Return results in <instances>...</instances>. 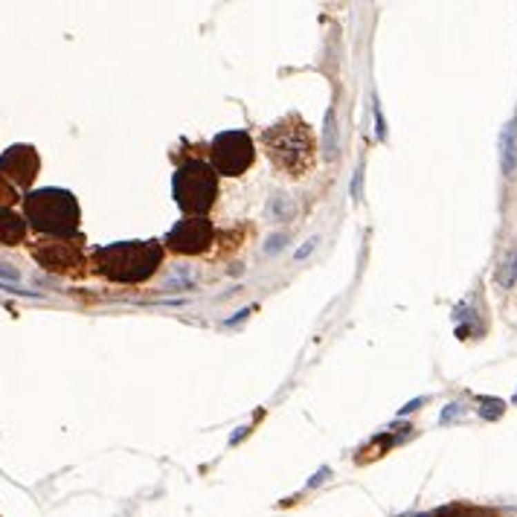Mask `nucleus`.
Instances as JSON below:
<instances>
[{
    "label": "nucleus",
    "instance_id": "nucleus-21",
    "mask_svg": "<svg viewBox=\"0 0 517 517\" xmlns=\"http://www.w3.org/2000/svg\"><path fill=\"white\" fill-rule=\"evenodd\" d=\"M360 177H363V175H360V169H358V172H355V186H352V195H355V198H360Z\"/></svg>",
    "mask_w": 517,
    "mask_h": 517
},
{
    "label": "nucleus",
    "instance_id": "nucleus-23",
    "mask_svg": "<svg viewBox=\"0 0 517 517\" xmlns=\"http://www.w3.org/2000/svg\"><path fill=\"white\" fill-rule=\"evenodd\" d=\"M407 517H430V514H407Z\"/></svg>",
    "mask_w": 517,
    "mask_h": 517
},
{
    "label": "nucleus",
    "instance_id": "nucleus-3",
    "mask_svg": "<svg viewBox=\"0 0 517 517\" xmlns=\"http://www.w3.org/2000/svg\"><path fill=\"white\" fill-rule=\"evenodd\" d=\"M172 195L186 215H206L218 198V175L213 163L186 160L172 177Z\"/></svg>",
    "mask_w": 517,
    "mask_h": 517
},
{
    "label": "nucleus",
    "instance_id": "nucleus-6",
    "mask_svg": "<svg viewBox=\"0 0 517 517\" xmlns=\"http://www.w3.org/2000/svg\"><path fill=\"white\" fill-rule=\"evenodd\" d=\"M213 221L204 218V215H192V218H184L177 221V224L169 230L166 235V247L175 250L180 256H195V253H204L213 242Z\"/></svg>",
    "mask_w": 517,
    "mask_h": 517
},
{
    "label": "nucleus",
    "instance_id": "nucleus-19",
    "mask_svg": "<svg viewBox=\"0 0 517 517\" xmlns=\"http://www.w3.org/2000/svg\"><path fill=\"white\" fill-rule=\"evenodd\" d=\"M279 244H285V235H271V242H268V247H264V250H276Z\"/></svg>",
    "mask_w": 517,
    "mask_h": 517
},
{
    "label": "nucleus",
    "instance_id": "nucleus-13",
    "mask_svg": "<svg viewBox=\"0 0 517 517\" xmlns=\"http://www.w3.org/2000/svg\"><path fill=\"white\" fill-rule=\"evenodd\" d=\"M497 279H500L503 288H511V285L517 282V253H509V256H506V262L500 264Z\"/></svg>",
    "mask_w": 517,
    "mask_h": 517
},
{
    "label": "nucleus",
    "instance_id": "nucleus-9",
    "mask_svg": "<svg viewBox=\"0 0 517 517\" xmlns=\"http://www.w3.org/2000/svg\"><path fill=\"white\" fill-rule=\"evenodd\" d=\"M500 166L506 177H511L517 169V119L506 122V128L500 134Z\"/></svg>",
    "mask_w": 517,
    "mask_h": 517
},
{
    "label": "nucleus",
    "instance_id": "nucleus-4",
    "mask_svg": "<svg viewBox=\"0 0 517 517\" xmlns=\"http://www.w3.org/2000/svg\"><path fill=\"white\" fill-rule=\"evenodd\" d=\"M264 146H268V155L273 157L279 169H288L291 175H302L309 169L311 137H309V128H302V125L279 122L276 128H271L268 137H264Z\"/></svg>",
    "mask_w": 517,
    "mask_h": 517
},
{
    "label": "nucleus",
    "instance_id": "nucleus-12",
    "mask_svg": "<svg viewBox=\"0 0 517 517\" xmlns=\"http://www.w3.org/2000/svg\"><path fill=\"white\" fill-rule=\"evenodd\" d=\"M436 517H497V514L488 511V509H474V506H448Z\"/></svg>",
    "mask_w": 517,
    "mask_h": 517
},
{
    "label": "nucleus",
    "instance_id": "nucleus-15",
    "mask_svg": "<svg viewBox=\"0 0 517 517\" xmlns=\"http://www.w3.org/2000/svg\"><path fill=\"white\" fill-rule=\"evenodd\" d=\"M293 213V206H291V201L288 198H282V195H276V198L271 201V218L273 221H279V218H288Z\"/></svg>",
    "mask_w": 517,
    "mask_h": 517
},
{
    "label": "nucleus",
    "instance_id": "nucleus-11",
    "mask_svg": "<svg viewBox=\"0 0 517 517\" xmlns=\"http://www.w3.org/2000/svg\"><path fill=\"white\" fill-rule=\"evenodd\" d=\"M323 148L329 157H338V119H334V110L329 108L326 114V128H323Z\"/></svg>",
    "mask_w": 517,
    "mask_h": 517
},
{
    "label": "nucleus",
    "instance_id": "nucleus-22",
    "mask_svg": "<svg viewBox=\"0 0 517 517\" xmlns=\"http://www.w3.org/2000/svg\"><path fill=\"white\" fill-rule=\"evenodd\" d=\"M418 404H425V398H416V401H410V404H407V407H404L401 413H410V410H416V407H418Z\"/></svg>",
    "mask_w": 517,
    "mask_h": 517
},
{
    "label": "nucleus",
    "instance_id": "nucleus-17",
    "mask_svg": "<svg viewBox=\"0 0 517 517\" xmlns=\"http://www.w3.org/2000/svg\"><path fill=\"white\" fill-rule=\"evenodd\" d=\"M0 201H3V204H12V201H15V189H12V184H9L3 175H0Z\"/></svg>",
    "mask_w": 517,
    "mask_h": 517
},
{
    "label": "nucleus",
    "instance_id": "nucleus-10",
    "mask_svg": "<svg viewBox=\"0 0 517 517\" xmlns=\"http://www.w3.org/2000/svg\"><path fill=\"white\" fill-rule=\"evenodd\" d=\"M26 239V221L12 213L9 206H0V242L3 244H21Z\"/></svg>",
    "mask_w": 517,
    "mask_h": 517
},
{
    "label": "nucleus",
    "instance_id": "nucleus-20",
    "mask_svg": "<svg viewBox=\"0 0 517 517\" xmlns=\"http://www.w3.org/2000/svg\"><path fill=\"white\" fill-rule=\"evenodd\" d=\"M0 276H6V279H12V282H15V279H18V271H12V268H6V264H0Z\"/></svg>",
    "mask_w": 517,
    "mask_h": 517
},
{
    "label": "nucleus",
    "instance_id": "nucleus-18",
    "mask_svg": "<svg viewBox=\"0 0 517 517\" xmlns=\"http://www.w3.org/2000/svg\"><path fill=\"white\" fill-rule=\"evenodd\" d=\"M459 410H462V407H459V404H451V407L442 413V422H451V418H453V416H456Z\"/></svg>",
    "mask_w": 517,
    "mask_h": 517
},
{
    "label": "nucleus",
    "instance_id": "nucleus-8",
    "mask_svg": "<svg viewBox=\"0 0 517 517\" xmlns=\"http://www.w3.org/2000/svg\"><path fill=\"white\" fill-rule=\"evenodd\" d=\"M32 256L38 264L55 273H70L81 264V244L79 239H52V242H38L32 247Z\"/></svg>",
    "mask_w": 517,
    "mask_h": 517
},
{
    "label": "nucleus",
    "instance_id": "nucleus-5",
    "mask_svg": "<svg viewBox=\"0 0 517 517\" xmlns=\"http://www.w3.org/2000/svg\"><path fill=\"white\" fill-rule=\"evenodd\" d=\"M213 169L215 175H227V177H239L244 175L256 160V146L250 134L244 131H224L213 139Z\"/></svg>",
    "mask_w": 517,
    "mask_h": 517
},
{
    "label": "nucleus",
    "instance_id": "nucleus-2",
    "mask_svg": "<svg viewBox=\"0 0 517 517\" xmlns=\"http://www.w3.org/2000/svg\"><path fill=\"white\" fill-rule=\"evenodd\" d=\"M96 271L114 282H143L163 262L160 242H117L96 250Z\"/></svg>",
    "mask_w": 517,
    "mask_h": 517
},
{
    "label": "nucleus",
    "instance_id": "nucleus-14",
    "mask_svg": "<svg viewBox=\"0 0 517 517\" xmlns=\"http://www.w3.org/2000/svg\"><path fill=\"white\" fill-rule=\"evenodd\" d=\"M192 285V273L184 268V271H177V273H172V276H166V282H163V288H169V291H184V288H189Z\"/></svg>",
    "mask_w": 517,
    "mask_h": 517
},
{
    "label": "nucleus",
    "instance_id": "nucleus-1",
    "mask_svg": "<svg viewBox=\"0 0 517 517\" xmlns=\"http://www.w3.org/2000/svg\"><path fill=\"white\" fill-rule=\"evenodd\" d=\"M23 218L32 230L55 235V239H73L79 230V201L67 189H35L23 195Z\"/></svg>",
    "mask_w": 517,
    "mask_h": 517
},
{
    "label": "nucleus",
    "instance_id": "nucleus-7",
    "mask_svg": "<svg viewBox=\"0 0 517 517\" xmlns=\"http://www.w3.org/2000/svg\"><path fill=\"white\" fill-rule=\"evenodd\" d=\"M38 169H41V160L32 146H12L0 155V175H3L12 186L30 189L32 180L38 177Z\"/></svg>",
    "mask_w": 517,
    "mask_h": 517
},
{
    "label": "nucleus",
    "instance_id": "nucleus-16",
    "mask_svg": "<svg viewBox=\"0 0 517 517\" xmlns=\"http://www.w3.org/2000/svg\"><path fill=\"white\" fill-rule=\"evenodd\" d=\"M482 404H485V407H482V418H497L503 413V401H497V398H485Z\"/></svg>",
    "mask_w": 517,
    "mask_h": 517
}]
</instances>
